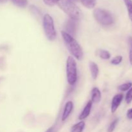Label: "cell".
Returning a JSON list of instances; mask_svg holds the SVG:
<instances>
[{
    "mask_svg": "<svg viewBox=\"0 0 132 132\" xmlns=\"http://www.w3.org/2000/svg\"><path fill=\"white\" fill-rule=\"evenodd\" d=\"M61 35L66 46L71 54L77 60H81L83 57V51L78 42L73 38V37L64 31H62Z\"/></svg>",
    "mask_w": 132,
    "mask_h": 132,
    "instance_id": "6da1fadb",
    "label": "cell"
},
{
    "mask_svg": "<svg viewBox=\"0 0 132 132\" xmlns=\"http://www.w3.org/2000/svg\"><path fill=\"white\" fill-rule=\"evenodd\" d=\"M57 4L71 19L78 21L81 18L82 15L81 10L72 0H58Z\"/></svg>",
    "mask_w": 132,
    "mask_h": 132,
    "instance_id": "7a4b0ae2",
    "label": "cell"
},
{
    "mask_svg": "<svg viewBox=\"0 0 132 132\" xmlns=\"http://www.w3.org/2000/svg\"><path fill=\"white\" fill-rule=\"evenodd\" d=\"M93 14L97 23L103 27H109L114 23V18L108 10L97 8L94 10Z\"/></svg>",
    "mask_w": 132,
    "mask_h": 132,
    "instance_id": "3957f363",
    "label": "cell"
},
{
    "mask_svg": "<svg viewBox=\"0 0 132 132\" xmlns=\"http://www.w3.org/2000/svg\"><path fill=\"white\" fill-rule=\"evenodd\" d=\"M43 26L46 38L49 41H54L56 38V31L54 27V19L48 14H46L43 16Z\"/></svg>",
    "mask_w": 132,
    "mask_h": 132,
    "instance_id": "277c9868",
    "label": "cell"
},
{
    "mask_svg": "<svg viewBox=\"0 0 132 132\" xmlns=\"http://www.w3.org/2000/svg\"><path fill=\"white\" fill-rule=\"evenodd\" d=\"M67 77L69 85L76 84L77 79V63L73 57L69 56L67 61Z\"/></svg>",
    "mask_w": 132,
    "mask_h": 132,
    "instance_id": "5b68a950",
    "label": "cell"
},
{
    "mask_svg": "<svg viewBox=\"0 0 132 132\" xmlns=\"http://www.w3.org/2000/svg\"><path fill=\"white\" fill-rule=\"evenodd\" d=\"M77 20H75V19L70 18L66 22L65 26H64V28H65L64 32H66L68 34H70L73 37V35H75V34H76V29H77Z\"/></svg>",
    "mask_w": 132,
    "mask_h": 132,
    "instance_id": "8992f818",
    "label": "cell"
},
{
    "mask_svg": "<svg viewBox=\"0 0 132 132\" xmlns=\"http://www.w3.org/2000/svg\"><path fill=\"white\" fill-rule=\"evenodd\" d=\"M122 99H123V94H118L113 97L112 101V104H111V112L112 113H115L117 111Z\"/></svg>",
    "mask_w": 132,
    "mask_h": 132,
    "instance_id": "52a82bcc",
    "label": "cell"
},
{
    "mask_svg": "<svg viewBox=\"0 0 132 132\" xmlns=\"http://www.w3.org/2000/svg\"><path fill=\"white\" fill-rule=\"evenodd\" d=\"M73 104L72 101H68L66 103L65 106H64L63 116H62V121H64L65 120H67V119L70 115L71 112H72V110H73Z\"/></svg>",
    "mask_w": 132,
    "mask_h": 132,
    "instance_id": "ba28073f",
    "label": "cell"
},
{
    "mask_svg": "<svg viewBox=\"0 0 132 132\" xmlns=\"http://www.w3.org/2000/svg\"><path fill=\"white\" fill-rule=\"evenodd\" d=\"M92 107V101H89L87 103L86 105L85 106V107L84 108L83 110L81 112V114L79 116V120H83L85 119H86V117H88V116L90 115V111H91Z\"/></svg>",
    "mask_w": 132,
    "mask_h": 132,
    "instance_id": "9c48e42d",
    "label": "cell"
},
{
    "mask_svg": "<svg viewBox=\"0 0 132 132\" xmlns=\"http://www.w3.org/2000/svg\"><path fill=\"white\" fill-rule=\"evenodd\" d=\"M89 68H90V73H91L92 77L94 79H96L97 78V76L99 75V69L97 64L94 61L89 62Z\"/></svg>",
    "mask_w": 132,
    "mask_h": 132,
    "instance_id": "30bf717a",
    "label": "cell"
},
{
    "mask_svg": "<svg viewBox=\"0 0 132 132\" xmlns=\"http://www.w3.org/2000/svg\"><path fill=\"white\" fill-rule=\"evenodd\" d=\"M101 100V93L98 88L95 87L92 90V102L99 103Z\"/></svg>",
    "mask_w": 132,
    "mask_h": 132,
    "instance_id": "8fae6325",
    "label": "cell"
},
{
    "mask_svg": "<svg viewBox=\"0 0 132 132\" xmlns=\"http://www.w3.org/2000/svg\"><path fill=\"white\" fill-rule=\"evenodd\" d=\"M85 123L84 121H81L73 125L71 130V132H82L85 128Z\"/></svg>",
    "mask_w": 132,
    "mask_h": 132,
    "instance_id": "7c38bea8",
    "label": "cell"
},
{
    "mask_svg": "<svg viewBox=\"0 0 132 132\" xmlns=\"http://www.w3.org/2000/svg\"><path fill=\"white\" fill-rule=\"evenodd\" d=\"M97 55L103 59H109L111 57L110 53L106 50H99L97 51Z\"/></svg>",
    "mask_w": 132,
    "mask_h": 132,
    "instance_id": "4fadbf2b",
    "label": "cell"
},
{
    "mask_svg": "<svg viewBox=\"0 0 132 132\" xmlns=\"http://www.w3.org/2000/svg\"><path fill=\"white\" fill-rule=\"evenodd\" d=\"M81 1L84 6L87 9H92L95 7L97 0H81Z\"/></svg>",
    "mask_w": 132,
    "mask_h": 132,
    "instance_id": "5bb4252c",
    "label": "cell"
},
{
    "mask_svg": "<svg viewBox=\"0 0 132 132\" xmlns=\"http://www.w3.org/2000/svg\"><path fill=\"white\" fill-rule=\"evenodd\" d=\"M10 1L14 5L22 9L27 7L28 3V0H10Z\"/></svg>",
    "mask_w": 132,
    "mask_h": 132,
    "instance_id": "9a60e30c",
    "label": "cell"
},
{
    "mask_svg": "<svg viewBox=\"0 0 132 132\" xmlns=\"http://www.w3.org/2000/svg\"><path fill=\"white\" fill-rule=\"evenodd\" d=\"M123 1L127 9L129 18L132 22V0H123Z\"/></svg>",
    "mask_w": 132,
    "mask_h": 132,
    "instance_id": "2e32d148",
    "label": "cell"
},
{
    "mask_svg": "<svg viewBox=\"0 0 132 132\" xmlns=\"http://www.w3.org/2000/svg\"><path fill=\"white\" fill-rule=\"evenodd\" d=\"M131 86H132V82H126V83H124L122 84V85H120V86L118 87V88L120 91L126 92L130 90V89L131 88Z\"/></svg>",
    "mask_w": 132,
    "mask_h": 132,
    "instance_id": "e0dca14e",
    "label": "cell"
},
{
    "mask_svg": "<svg viewBox=\"0 0 132 132\" xmlns=\"http://www.w3.org/2000/svg\"><path fill=\"white\" fill-rule=\"evenodd\" d=\"M119 122V119L117 118L115 120H113V121H112V123L110 125L109 127H108V130H107V132H113L114 131L115 128H116V126L117 125Z\"/></svg>",
    "mask_w": 132,
    "mask_h": 132,
    "instance_id": "ac0fdd59",
    "label": "cell"
},
{
    "mask_svg": "<svg viewBox=\"0 0 132 132\" xmlns=\"http://www.w3.org/2000/svg\"><path fill=\"white\" fill-rule=\"evenodd\" d=\"M128 46H129V59L130 63L132 66V37H128Z\"/></svg>",
    "mask_w": 132,
    "mask_h": 132,
    "instance_id": "d6986e66",
    "label": "cell"
},
{
    "mask_svg": "<svg viewBox=\"0 0 132 132\" xmlns=\"http://www.w3.org/2000/svg\"><path fill=\"white\" fill-rule=\"evenodd\" d=\"M125 101L127 104H130L132 101V86L131 88L128 90V92L126 94V97H125Z\"/></svg>",
    "mask_w": 132,
    "mask_h": 132,
    "instance_id": "ffe728a7",
    "label": "cell"
},
{
    "mask_svg": "<svg viewBox=\"0 0 132 132\" xmlns=\"http://www.w3.org/2000/svg\"><path fill=\"white\" fill-rule=\"evenodd\" d=\"M122 57L121 55H117V56L115 57L112 61H111V63L113 65H118L120 63L122 62Z\"/></svg>",
    "mask_w": 132,
    "mask_h": 132,
    "instance_id": "44dd1931",
    "label": "cell"
},
{
    "mask_svg": "<svg viewBox=\"0 0 132 132\" xmlns=\"http://www.w3.org/2000/svg\"><path fill=\"white\" fill-rule=\"evenodd\" d=\"M43 1L46 5H48V6H54L55 4H57L58 0H43Z\"/></svg>",
    "mask_w": 132,
    "mask_h": 132,
    "instance_id": "7402d4cb",
    "label": "cell"
},
{
    "mask_svg": "<svg viewBox=\"0 0 132 132\" xmlns=\"http://www.w3.org/2000/svg\"><path fill=\"white\" fill-rule=\"evenodd\" d=\"M126 117L128 119L131 120L132 119V108H130L127 111V113H126Z\"/></svg>",
    "mask_w": 132,
    "mask_h": 132,
    "instance_id": "603a6c76",
    "label": "cell"
},
{
    "mask_svg": "<svg viewBox=\"0 0 132 132\" xmlns=\"http://www.w3.org/2000/svg\"><path fill=\"white\" fill-rule=\"evenodd\" d=\"M46 132H54V128H53V127L50 128H48L47 130H46Z\"/></svg>",
    "mask_w": 132,
    "mask_h": 132,
    "instance_id": "cb8c5ba5",
    "label": "cell"
},
{
    "mask_svg": "<svg viewBox=\"0 0 132 132\" xmlns=\"http://www.w3.org/2000/svg\"><path fill=\"white\" fill-rule=\"evenodd\" d=\"M8 0H0V3H5L7 2Z\"/></svg>",
    "mask_w": 132,
    "mask_h": 132,
    "instance_id": "d4e9b609",
    "label": "cell"
},
{
    "mask_svg": "<svg viewBox=\"0 0 132 132\" xmlns=\"http://www.w3.org/2000/svg\"><path fill=\"white\" fill-rule=\"evenodd\" d=\"M72 1H79V0H72ZM81 1V0H80Z\"/></svg>",
    "mask_w": 132,
    "mask_h": 132,
    "instance_id": "484cf974",
    "label": "cell"
}]
</instances>
